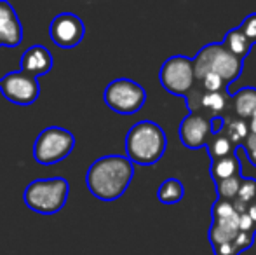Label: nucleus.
Instances as JSON below:
<instances>
[{"label": "nucleus", "instance_id": "obj_1", "mask_svg": "<svg viewBox=\"0 0 256 255\" xmlns=\"http://www.w3.org/2000/svg\"><path fill=\"white\" fill-rule=\"evenodd\" d=\"M134 177V164L126 156H103L89 166L88 189L96 199L115 201L128 191Z\"/></svg>", "mask_w": 256, "mask_h": 255}, {"label": "nucleus", "instance_id": "obj_2", "mask_svg": "<svg viewBox=\"0 0 256 255\" xmlns=\"http://www.w3.org/2000/svg\"><path fill=\"white\" fill-rule=\"evenodd\" d=\"M166 149L168 136L154 121H140L126 135V157L132 164L152 166L162 159Z\"/></svg>", "mask_w": 256, "mask_h": 255}, {"label": "nucleus", "instance_id": "obj_3", "mask_svg": "<svg viewBox=\"0 0 256 255\" xmlns=\"http://www.w3.org/2000/svg\"><path fill=\"white\" fill-rule=\"evenodd\" d=\"M242 65L239 58L230 55L222 44H208L192 60L196 82L202 81L204 75L216 74L226 86L236 82L242 74Z\"/></svg>", "mask_w": 256, "mask_h": 255}, {"label": "nucleus", "instance_id": "obj_4", "mask_svg": "<svg viewBox=\"0 0 256 255\" xmlns=\"http://www.w3.org/2000/svg\"><path fill=\"white\" fill-rule=\"evenodd\" d=\"M68 182L63 177L38 178L26 185L23 199L30 210L42 215H52L63 210L68 199Z\"/></svg>", "mask_w": 256, "mask_h": 255}, {"label": "nucleus", "instance_id": "obj_5", "mask_svg": "<svg viewBox=\"0 0 256 255\" xmlns=\"http://www.w3.org/2000/svg\"><path fill=\"white\" fill-rule=\"evenodd\" d=\"M75 147V136L64 128L51 126L38 133L34 145V157L38 164H56L66 159Z\"/></svg>", "mask_w": 256, "mask_h": 255}, {"label": "nucleus", "instance_id": "obj_6", "mask_svg": "<svg viewBox=\"0 0 256 255\" xmlns=\"http://www.w3.org/2000/svg\"><path fill=\"white\" fill-rule=\"evenodd\" d=\"M103 100L114 112L120 116H132L145 105L146 91L131 79H115L106 86Z\"/></svg>", "mask_w": 256, "mask_h": 255}, {"label": "nucleus", "instance_id": "obj_7", "mask_svg": "<svg viewBox=\"0 0 256 255\" xmlns=\"http://www.w3.org/2000/svg\"><path fill=\"white\" fill-rule=\"evenodd\" d=\"M158 81L168 93L176 96H185L196 84L192 60L183 55L168 58L158 70Z\"/></svg>", "mask_w": 256, "mask_h": 255}, {"label": "nucleus", "instance_id": "obj_8", "mask_svg": "<svg viewBox=\"0 0 256 255\" xmlns=\"http://www.w3.org/2000/svg\"><path fill=\"white\" fill-rule=\"evenodd\" d=\"M0 91L16 105H32L37 102L40 95V86L38 81L23 72H10L6 77L0 79Z\"/></svg>", "mask_w": 256, "mask_h": 255}, {"label": "nucleus", "instance_id": "obj_9", "mask_svg": "<svg viewBox=\"0 0 256 255\" xmlns=\"http://www.w3.org/2000/svg\"><path fill=\"white\" fill-rule=\"evenodd\" d=\"M86 34L84 23L78 16L72 13H61L51 21L49 37L58 48L72 49L82 42Z\"/></svg>", "mask_w": 256, "mask_h": 255}, {"label": "nucleus", "instance_id": "obj_10", "mask_svg": "<svg viewBox=\"0 0 256 255\" xmlns=\"http://www.w3.org/2000/svg\"><path fill=\"white\" fill-rule=\"evenodd\" d=\"M211 117L204 114H188L180 123L178 135L186 149H202L211 138Z\"/></svg>", "mask_w": 256, "mask_h": 255}, {"label": "nucleus", "instance_id": "obj_11", "mask_svg": "<svg viewBox=\"0 0 256 255\" xmlns=\"http://www.w3.org/2000/svg\"><path fill=\"white\" fill-rule=\"evenodd\" d=\"M23 41V27L9 2H0V46L18 48Z\"/></svg>", "mask_w": 256, "mask_h": 255}, {"label": "nucleus", "instance_id": "obj_12", "mask_svg": "<svg viewBox=\"0 0 256 255\" xmlns=\"http://www.w3.org/2000/svg\"><path fill=\"white\" fill-rule=\"evenodd\" d=\"M52 68V55L44 46H32L21 56V72L37 79L49 74Z\"/></svg>", "mask_w": 256, "mask_h": 255}, {"label": "nucleus", "instance_id": "obj_13", "mask_svg": "<svg viewBox=\"0 0 256 255\" xmlns=\"http://www.w3.org/2000/svg\"><path fill=\"white\" fill-rule=\"evenodd\" d=\"M239 215L228 218H212L209 227V241L211 246H218L223 243H232L239 234Z\"/></svg>", "mask_w": 256, "mask_h": 255}, {"label": "nucleus", "instance_id": "obj_14", "mask_svg": "<svg viewBox=\"0 0 256 255\" xmlns=\"http://www.w3.org/2000/svg\"><path fill=\"white\" fill-rule=\"evenodd\" d=\"M256 110V88H242L230 96V114L240 121H250Z\"/></svg>", "mask_w": 256, "mask_h": 255}, {"label": "nucleus", "instance_id": "obj_15", "mask_svg": "<svg viewBox=\"0 0 256 255\" xmlns=\"http://www.w3.org/2000/svg\"><path fill=\"white\" fill-rule=\"evenodd\" d=\"M208 117H225L230 114V95L228 91H218V93H202L199 103V112Z\"/></svg>", "mask_w": 256, "mask_h": 255}, {"label": "nucleus", "instance_id": "obj_16", "mask_svg": "<svg viewBox=\"0 0 256 255\" xmlns=\"http://www.w3.org/2000/svg\"><path fill=\"white\" fill-rule=\"evenodd\" d=\"M209 173H211L212 182H222L226 178L240 177V159L237 154H230L222 159L211 161V168H209Z\"/></svg>", "mask_w": 256, "mask_h": 255}, {"label": "nucleus", "instance_id": "obj_17", "mask_svg": "<svg viewBox=\"0 0 256 255\" xmlns=\"http://www.w3.org/2000/svg\"><path fill=\"white\" fill-rule=\"evenodd\" d=\"M222 46L230 53V55H234L236 58H239L240 62H244V60L250 56L251 49H253V44H251V42L248 41L242 34H240L239 28H234V30L226 32L225 37H223Z\"/></svg>", "mask_w": 256, "mask_h": 255}, {"label": "nucleus", "instance_id": "obj_18", "mask_svg": "<svg viewBox=\"0 0 256 255\" xmlns=\"http://www.w3.org/2000/svg\"><path fill=\"white\" fill-rule=\"evenodd\" d=\"M225 124H223L222 135L232 142V145L236 147H242V143L246 142L248 135H250V128H248V121H240L237 117H234L232 114H226L225 117Z\"/></svg>", "mask_w": 256, "mask_h": 255}, {"label": "nucleus", "instance_id": "obj_19", "mask_svg": "<svg viewBox=\"0 0 256 255\" xmlns=\"http://www.w3.org/2000/svg\"><path fill=\"white\" fill-rule=\"evenodd\" d=\"M185 196V187H183L180 178H168L157 189V199L164 204H176Z\"/></svg>", "mask_w": 256, "mask_h": 255}, {"label": "nucleus", "instance_id": "obj_20", "mask_svg": "<svg viewBox=\"0 0 256 255\" xmlns=\"http://www.w3.org/2000/svg\"><path fill=\"white\" fill-rule=\"evenodd\" d=\"M253 201H256V178L242 177V182H240V187L237 191L236 199L232 201L234 208H236L237 213H244L246 208Z\"/></svg>", "mask_w": 256, "mask_h": 255}, {"label": "nucleus", "instance_id": "obj_21", "mask_svg": "<svg viewBox=\"0 0 256 255\" xmlns=\"http://www.w3.org/2000/svg\"><path fill=\"white\" fill-rule=\"evenodd\" d=\"M206 149H208V154L211 157V161L222 159V157H226L230 154H236V147L232 145L226 136H223L222 133L218 135H211V138L206 143Z\"/></svg>", "mask_w": 256, "mask_h": 255}, {"label": "nucleus", "instance_id": "obj_22", "mask_svg": "<svg viewBox=\"0 0 256 255\" xmlns=\"http://www.w3.org/2000/svg\"><path fill=\"white\" fill-rule=\"evenodd\" d=\"M240 182H242V175L240 177H234V178H226V180L216 182L214 189L218 194V199L223 201H234L237 196V191L240 187Z\"/></svg>", "mask_w": 256, "mask_h": 255}, {"label": "nucleus", "instance_id": "obj_23", "mask_svg": "<svg viewBox=\"0 0 256 255\" xmlns=\"http://www.w3.org/2000/svg\"><path fill=\"white\" fill-rule=\"evenodd\" d=\"M211 213H212V218H228V217L239 215L236 211V208H234L232 201H223V199H216L214 203H212Z\"/></svg>", "mask_w": 256, "mask_h": 255}, {"label": "nucleus", "instance_id": "obj_24", "mask_svg": "<svg viewBox=\"0 0 256 255\" xmlns=\"http://www.w3.org/2000/svg\"><path fill=\"white\" fill-rule=\"evenodd\" d=\"M200 88L204 93H218V91H226L228 86L222 81L216 74H208L202 77V81H199Z\"/></svg>", "mask_w": 256, "mask_h": 255}, {"label": "nucleus", "instance_id": "obj_25", "mask_svg": "<svg viewBox=\"0 0 256 255\" xmlns=\"http://www.w3.org/2000/svg\"><path fill=\"white\" fill-rule=\"evenodd\" d=\"M239 32L251 42V44H256V13L250 14L242 20V23L239 25Z\"/></svg>", "mask_w": 256, "mask_h": 255}, {"label": "nucleus", "instance_id": "obj_26", "mask_svg": "<svg viewBox=\"0 0 256 255\" xmlns=\"http://www.w3.org/2000/svg\"><path fill=\"white\" fill-rule=\"evenodd\" d=\"M253 241H254V232H244V231H239L237 238L234 239V245L236 248L239 250V253L246 252L253 246Z\"/></svg>", "mask_w": 256, "mask_h": 255}, {"label": "nucleus", "instance_id": "obj_27", "mask_svg": "<svg viewBox=\"0 0 256 255\" xmlns=\"http://www.w3.org/2000/svg\"><path fill=\"white\" fill-rule=\"evenodd\" d=\"M242 149L246 150V156L248 159L253 163V166L256 168V135H248L246 142L242 143Z\"/></svg>", "mask_w": 256, "mask_h": 255}, {"label": "nucleus", "instance_id": "obj_28", "mask_svg": "<svg viewBox=\"0 0 256 255\" xmlns=\"http://www.w3.org/2000/svg\"><path fill=\"white\" fill-rule=\"evenodd\" d=\"M212 253L214 255H240L239 250L236 248V245L232 243H223V245L212 246Z\"/></svg>", "mask_w": 256, "mask_h": 255}, {"label": "nucleus", "instance_id": "obj_29", "mask_svg": "<svg viewBox=\"0 0 256 255\" xmlns=\"http://www.w3.org/2000/svg\"><path fill=\"white\" fill-rule=\"evenodd\" d=\"M239 229L244 232H254L256 234V225L251 222V218L246 215V211H244V213H239Z\"/></svg>", "mask_w": 256, "mask_h": 255}, {"label": "nucleus", "instance_id": "obj_30", "mask_svg": "<svg viewBox=\"0 0 256 255\" xmlns=\"http://www.w3.org/2000/svg\"><path fill=\"white\" fill-rule=\"evenodd\" d=\"M211 135H218V133H222V129H223V124H225V119L223 117H220V116H216V117H211Z\"/></svg>", "mask_w": 256, "mask_h": 255}, {"label": "nucleus", "instance_id": "obj_31", "mask_svg": "<svg viewBox=\"0 0 256 255\" xmlns=\"http://www.w3.org/2000/svg\"><path fill=\"white\" fill-rule=\"evenodd\" d=\"M246 215L251 218V222L256 225V201H253V203L250 204V206L246 208Z\"/></svg>", "mask_w": 256, "mask_h": 255}, {"label": "nucleus", "instance_id": "obj_32", "mask_svg": "<svg viewBox=\"0 0 256 255\" xmlns=\"http://www.w3.org/2000/svg\"><path fill=\"white\" fill-rule=\"evenodd\" d=\"M248 128H250L251 135H256V110L253 112V116L250 117V121H248Z\"/></svg>", "mask_w": 256, "mask_h": 255}]
</instances>
